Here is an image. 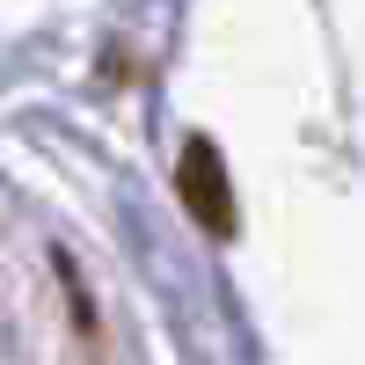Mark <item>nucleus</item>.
I'll use <instances>...</instances> for the list:
<instances>
[{
    "mask_svg": "<svg viewBox=\"0 0 365 365\" xmlns=\"http://www.w3.org/2000/svg\"><path fill=\"white\" fill-rule=\"evenodd\" d=\"M182 205L197 212L212 234H234V197H227V168L212 154L205 139H190V154H182Z\"/></svg>",
    "mask_w": 365,
    "mask_h": 365,
    "instance_id": "nucleus-1",
    "label": "nucleus"
}]
</instances>
